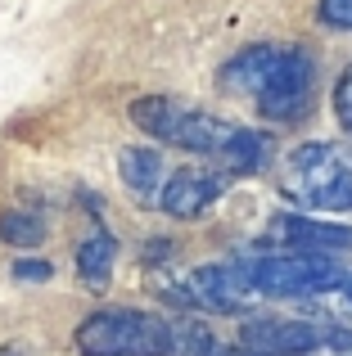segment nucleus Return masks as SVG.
<instances>
[{
	"label": "nucleus",
	"instance_id": "obj_12",
	"mask_svg": "<svg viewBox=\"0 0 352 356\" xmlns=\"http://www.w3.org/2000/svg\"><path fill=\"white\" fill-rule=\"evenodd\" d=\"M45 235H50V226H45L41 212H23V208L0 212V239H5L9 248H36Z\"/></svg>",
	"mask_w": 352,
	"mask_h": 356
},
{
	"label": "nucleus",
	"instance_id": "obj_17",
	"mask_svg": "<svg viewBox=\"0 0 352 356\" xmlns=\"http://www.w3.org/2000/svg\"><path fill=\"white\" fill-rule=\"evenodd\" d=\"M217 356H257V352H248V348H244V352H230V348H217Z\"/></svg>",
	"mask_w": 352,
	"mask_h": 356
},
{
	"label": "nucleus",
	"instance_id": "obj_9",
	"mask_svg": "<svg viewBox=\"0 0 352 356\" xmlns=\"http://www.w3.org/2000/svg\"><path fill=\"white\" fill-rule=\"evenodd\" d=\"M275 239L294 243V248H307V252H344L352 248V226H335V221H317V217H280L271 226Z\"/></svg>",
	"mask_w": 352,
	"mask_h": 356
},
{
	"label": "nucleus",
	"instance_id": "obj_6",
	"mask_svg": "<svg viewBox=\"0 0 352 356\" xmlns=\"http://www.w3.org/2000/svg\"><path fill=\"white\" fill-rule=\"evenodd\" d=\"M239 343L257 356H307L326 348V330L307 321H285V316H257L239 325Z\"/></svg>",
	"mask_w": 352,
	"mask_h": 356
},
{
	"label": "nucleus",
	"instance_id": "obj_8",
	"mask_svg": "<svg viewBox=\"0 0 352 356\" xmlns=\"http://www.w3.org/2000/svg\"><path fill=\"white\" fill-rule=\"evenodd\" d=\"M118 172H122V185L145 203V208H154V203H159L163 181H168V163H163L159 149H150V145H127L122 154H118Z\"/></svg>",
	"mask_w": 352,
	"mask_h": 356
},
{
	"label": "nucleus",
	"instance_id": "obj_15",
	"mask_svg": "<svg viewBox=\"0 0 352 356\" xmlns=\"http://www.w3.org/2000/svg\"><path fill=\"white\" fill-rule=\"evenodd\" d=\"M321 298H326V302H330V307H335V312L352 325V275H344L335 289H330V293H321Z\"/></svg>",
	"mask_w": 352,
	"mask_h": 356
},
{
	"label": "nucleus",
	"instance_id": "obj_2",
	"mask_svg": "<svg viewBox=\"0 0 352 356\" xmlns=\"http://www.w3.org/2000/svg\"><path fill=\"white\" fill-rule=\"evenodd\" d=\"M81 356H172L176 330L154 312L136 307H104L90 312L72 334Z\"/></svg>",
	"mask_w": 352,
	"mask_h": 356
},
{
	"label": "nucleus",
	"instance_id": "obj_5",
	"mask_svg": "<svg viewBox=\"0 0 352 356\" xmlns=\"http://www.w3.org/2000/svg\"><path fill=\"white\" fill-rule=\"evenodd\" d=\"M312 95H317V54L307 45H280L275 68L266 72L262 90H257V113L266 122H303L312 113Z\"/></svg>",
	"mask_w": 352,
	"mask_h": 356
},
{
	"label": "nucleus",
	"instance_id": "obj_1",
	"mask_svg": "<svg viewBox=\"0 0 352 356\" xmlns=\"http://www.w3.org/2000/svg\"><path fill=\"white\" fill-rule=\"evenodd\" d=\"M131 122L145 136L176 145L185 154H203L221 167L226 176H244V172H262L271 158V140L262 131L235 127V122L203 113V108L185 104V99H168V95H145L131 104Z\"/></svg>",
	"mask_w": 352,
	"mask_h": 356
},
{
	"label": "nucleus",
	"instance_id": "obj_13",
	"mask_svg": "<svg viewBox=\"0 0 352 356\" xmlns=\"http://www.w3.org/2000/svg\"><path fill=\"white\" fill-rule=\"evenodd\" d=\"M330 104H335V118H339V127L352 131V63L344 72H339V81H335V95H330Z\"/></svg>",
	"mask_w": 352,
	"mask_h": 356
},
{
	"label": "nucleus",
	"instance_id": "obj_16",
	"mask_svg": "<svg viewBox=\"0 0 352 356\" xmlns=\"http://www.w3.org/2000/svg\"><path fill=\"white\" fill-rule=\"evenodd\" d=\"M14 280H50V261H27V257H18L14 261Z\"/></svg>",
	"mask_w": 352,
	"mask_h": 356
},
{
	"label": "nucleus",
	"instance_id": "obj_3",
	"mask_svg": "<svg viewBox=\"0 0 352 356\" xmlns=\"http://www.w3.org/2000/svg\"><path fill=\"white\" fill-rule=\"evenodd\" d=\"M285 190L317 212H352V149L312 140L285 158Z\"/></svg>",
	"mask_w": 352,
	"mask_h": 356
},
{
	"label": "nucleus",
	"instance_id": "obj_14",
	"mask_svg": "<svg viewBox=\"0 0 352 356\" xmlns=\"http://www.w3.org/2000/svg\"><path fill=\"white\" fill-rule=\"evenodd\" d=\"M317 14H321V23H326V27L352 32V0H321Z\"/></svg>",
	"mask_w": 352,
	"mask_h": 356
},
{
	"label": "nucleus",
	"instance_id": "obj_11",
	"mask_svg": "<svg viewBox=\"0 0 352 356\" xmlns=\"http://www.w3.org/2000/svg\"><path fill=\"white\" fill-rule=\"evenodd\" d=\"M275 54H280V45H248V50H239L235 59L221 68V86L235 90V95H257L266 72L275 68Z\"/></svg>",
	"mask_w": 352,
	"mask_h": 356
},
{
	"label": "nucleus",
	"instance_id": "obj_4",
	"mask_svg": "<svg viewBox=\"0 0 352 356\" xmlns=\"http://www.w3.org/2000/svg\"><path fill=\"white\" fill-rule=\"evenodd\" d=\"M248 289L257 298H317L344 280L335 257L321 252H271V257H239Z\"/></svg>",
	"mask_w": 352,
	"mask_h": 356
},
{
	"label": "nucleus",
	"instance_id": "obj_10",
	"mask_svg": "<svg viewBox=\"0 0 352 356\" xmlns=\"http://www.w3.org/2000/svg\"><path fill=\"white\" fill-rule=\"evenodd\" d=\"M113 261H118V239L104 226H95L86 239L77 243V275L90 293H104L113 280Z\"/></svg>",
	"mask_w": 352,
	"mask_h": 356
},
{
	"label": "nucleus",
	"instance_id": "obj_7",
	"mask_svg": "<svg viewBox=\"0 0 352 356\" xmlns=\"http://www.w3.org/2000/svg\"><path fill=\"white\" fill-rule=\"evenodd\" d=\"M226 172L221 167H176L163 181V194H159V208L176 221H190L199 212H208L212 203L226 194Z\"/></svg>",
	"mask_w": 352,
	"mask_h": 356
}]
</instances>
